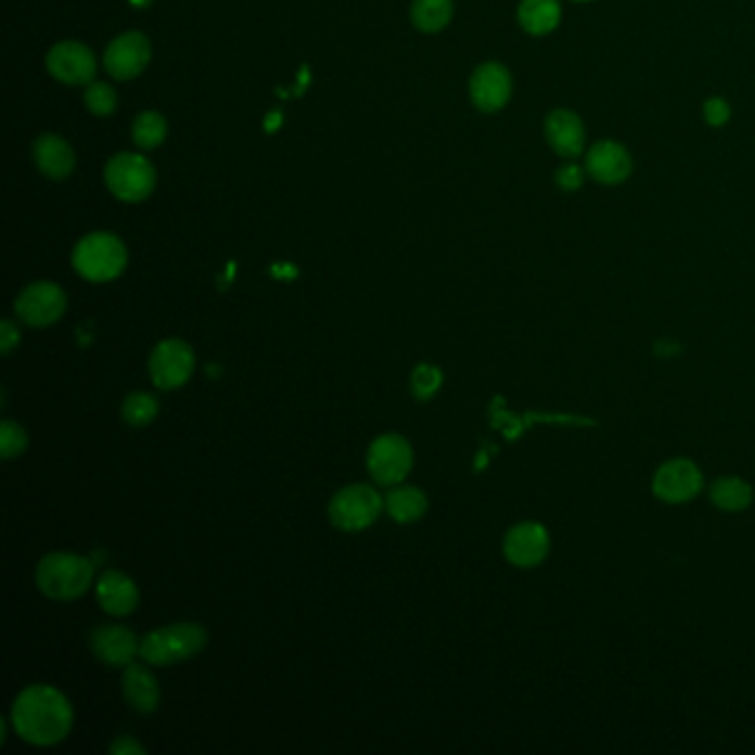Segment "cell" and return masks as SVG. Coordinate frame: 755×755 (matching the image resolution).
<instances>
[{
	"label": "cell",
	"instance_id": "obj_1",
	"mask_svg": "<svg viewBox=\"0 0 755 755\" xmlns=\"http://www.w3.org/2000/svg\"><path fill=\"white\" fill-rule=\"evenodd\" d=\"M12 725L25 742L53 746L69 735L74 727V709L59 689L51 684H31L16 698Z\"/></svg>",
	"mask_w": 755,
	"mask_h": 755
},
{
	"label": "cell",
	"instance_id": "obj_2",
	"mask_svg": "<svg viewBox=\"0 0 755 755\" xmlns=\"http://www.w3.org/2000/svg\"><path fill=\"white\" fill-rule=\"evenodd\" d=\"M93 580V565L89 559L53 552L47 554L36 567V585L51 601H76L87 594Z\"/></svg>",
	"mask_w": 755,
	"mask_h": 755
},
{
	"label": "cell",
	"instance_id": "obj_3",
	"mask_svg": "<svg viewBox=\"0 0 755 755\" xmlns=\"http://www.w3.org/2000/svg\"><path fill=\"white\" fill-rule=\"evenodd\" d=\"M204 647V627L195 623H178L149 631L140 640V656L149 665H174L197 656Z\"/></svg>",
	"mask_w": 755,
	"mask_h": 755
},
{
	"label": "cell",
	"instance_id": "obj_4",
	"mask_svg": "<svg viewBox=\"0 0 755 755\" xmlns=\"http://www.w3.org/2000/svg\"><path fill=\"white\" fill-rule=\"evenodd\" d=\"M76 271L89 282H112L127 266V248L112 233H91L74 251Z\"/></svg>",
	"mask_w": 755,
	"mask_h": 755
},
{
	"label": "cell",
	"instance_id": "obj_5",
	"mask_svg": "<svg viewBox=\"0 0 755 755\" xmlns=\"http://www.w3.org/2000/svg\"><path fill=\"white\" fill-rule=\"evenodd\" d=\"M104 182L118 200L140 202L155 187V169L138 153H118L104 169Z\"/></svg>",
	"mask_w": 755,
	"mask_h": 755
},
{
	"label": "cell",
	"instance_id": "obj_6",
	"mask_svg": "<svg viewBox=\"0 0 755 755\" xmlns=\"http://www.w3.org/2000/svg\"><path fill=\"white\" fill-rule=\"evenodd\" d=\"M386 501L370 485H348L340 490L329 508L331 521L344 532H361L380 519Z\"/></svg>",
	"mask_w": 755,
	"mask_h": 755
},
{
	"label": "cell",
	"instance_id": "obj_7",
	"mask_svg": "<svg viewBox=\"0 0 755 755\" xmlns=\"http://www.w3.org/2000/svg\"><path fill=\"white\" fill-rule=\"evenodd\" d=\"M195 370L193 348L182 340H165L155 346L149 372L151 380L159 391H176L182 388Z\"/></svg>",
	"mask_w": 755,
	"mask_h": 755
},
{
	"label": "cell",
	"instance_id": "obj_8",
	"mask_svg": "<svg viewBox=\"0 0 755 755\" xmlns=\"http://www.w3.org/2000/svg\"><path fill=\"white\" fill-rule=\"evenodd\" d=\"M412 446L401 435H382L368 450V472L380 485H397L412 470Z\"/></svg>",
	"mask_w": 755,
	"mask_h": 755
},
{
	"label": "cell",
	"instance_id": "obj_9",
	"mask_svg": "<svg viewBox=\"0 0 755 755\" xmlns=\"http://www.w3.org/2000/svg\"><path fill=\"white\" fill-rule=\"evenodd\" d=\"M67 308V297L61 286L51 282H36L27 286L16 299V315L34 329L56 323Z\"/></svg>",
	"mask_w": 755,
	"mask_h": 755
},
{
	"label": "cell",
	"instance_id": "obj_10",
	"mask_svg": "<svg viewBox=\"0 0 755 755\" xmlns=\"http://www.w3.org/2000/svg\"><path fill=\"white\" fill-rule=\"evenodd\" d=\"M700 490H703V474L687 459L667 461L654 476V495L665 503L691 501Z\"/></svg>",
	"mask_w": 755,
	"mask_h": 755
},
{
	"label": "cell",
	"instance_id": "obj_11",
	"mask_svg": "<svg viewBox=\"0 0 755 755\" xmlns=\"http://www.w3.org/2000/svg\"><path fill=\"white\" fill-rule=\"evenodd\" d=\"M503 552L506 559L516 567H536L546 561L550 552V534L538 523H519L506 534Z\"/></svg>",
	"mask_w": 755,
	"mask_h": 755
},
{
	"label": "cell",
	"instance_id": "obj_12",
	"mask_svg": "<svg viewBox=\"0 0 755 755\" xmlns=\"http://www.w3.org/2000/svg\"><path fill=\"white\" fill-rule=\"evenodd\" d=\"M49 74L67 85H89L95 76V59L80 42H59L47 56Z\"/></svg>",
	"mask_w": 755,
	"mask_h": 755
},
{
	"label": "cell",
	"instance_id": "obj_13",
	"mask_svg": "<svg viewBox=\"0 0 755 755\" xmlns=\"http://www.w3.org/2000/svg\"><path fill=\"white\" fill-rule=\"evenodd\" d=\"M151 59L149 40L138 34L129 31L118 36L104 51V67L118 80H131L142 74Z\"/></svg>",
	"mask_w": 755,
	"mask_h": 755
},
{
	"label": "cell",
	"instance_id": "obj_14",
	"mask_svg": "<svg viewBox=\"0 0 755 755\" xmlns=\"http://www.w3.org/2000/svg\"><path fill=\"white\" fill-rule=\"evenodd\" d=\"M512 78L510 72L499 63L481 65L470 80V95L481 112H499L510 100Z\"/></svg>",
	"mask_w": 755,
	"mask_h": 755
},
{
	"label": "cell",
	"instance_id": "obj_15",
	"mask_svg": "<svg viewBox=\"0 0 755 755\" xmlns=\"http://www.w3.org/2000/svg\"><path fill=\"white\" fill-rule=\"evenodd\" d=\"M93 654L112 667H127L140 656V640L136 634L120 625H104L91 634Z\"/></svg>",
	"mask_w": 755,
	"mask_h": 755
},
{
	"label": "cell",
	"instance_id": "obj_16",
	"mask_svg": "<svg viewBox=\"0 0 755 755\" xmlns=\"http://www.w3.org/2000/svg\"><path fill=\"white\" fill-rule=\"evenodd\" d=\"M585 167L601 184H620L631 174V157L623 144L603 140L589 149Z\"/></svg>",
	"mask_w": 755,
	"mask_h": 755
},
{
	"label": "cell",
	"instance_id": "obj_17",
	"mask_svg": "<svg viewBox=\"0 0 755 755\" xmlns=\"http://www.w3.org/2000/svg\"><path fill=\"white\" fill-rule=\"evenodd\" d=\"M95 594H98L100 607L112 616H129L140 601L136 583L127 574L116 570L102 572L95 585Z\"/></svg>",
	"mask_w": 755,
	"mask_h": 755
},
{
	"label": "cell",
	"instance_id": "obj_18",
	"mask_svg": "<svg viewBox=\"0 0 755 755\" xmlns=\"http://www.w3.org/2000/svg\"><path fill=\"white\" fill-rule=\"evenodd\" d=\"M34 159L38 169L51 178V180H63L74 171L76 157L72 146L67 144V140H63L61 136H40L34 142Z\"/></svg>",
	"mask_w": 755,
	"mask_h": 755
},
{
	"label": "cell",
	"instance_id": "obj_19",
	"mask_svg": "<svg viewBox=\"0 0 755 755\" xmlns=\"http://www.w3.org/2000/svg\"><path fill=\"white\" fill-rule=\"evenodd\" d=\"M546 136L552 149L563 157H576L585 146V127L580 118L567 110H556L548 116Z\"/></svg>",
	"mask_w": 755,
	"mask_h": 755
},
{
	"label": "cell",
	"instance_id": "obj_20",
	"mask_svg": "<svg viewBox=\"0 0 755 755\" xmlns=\"http://www.w3.org/2000/svg\"><path fill=\"white\" fill-rule=\"evenodd\" d=\"M123 693L127 698V703L138 714H151L159 705V687L155 676L138 663L127 665L123 676Z\"/></svg>",
	"mask_w": 755,
	"mask_h": 755
},
{
	"label": "cell",
	"instance_id": "obj_21",
	"mask_svg": "<svg viewBox=\"0 0 755 755\" xmlns=\"http://www.w3.org/2000/svg\"><path fill=\"white\" fill-rule=\"evenodd\" d=\"M519 21L523 29L534 36L550 34L561 21L559 0H523L519 8Z\"/></svg>",
	"mask_w": 755,
	"mask_h": 755
},
{
	"label": "cell",
	"instance_id": "obj_22",
	"mask_svg": "<svg viewBox=\"0 0 755 755\" xmlns=\"http://www.w3.org/2000/svg\"><path fill=\"white\" fill-rule=\"evenodd\" d=\"M386 510L397 523H414L425 514L427 499L419 488H412V485H399V488L388 490Z\"/></svg>",
	"mask_w": 755,
	"mask_h": 755
},
{
	"label": "cell",
	"instance_id": "obj_23",
	"mask_svg": "<svg viewBox=\"0 0 755 755\" xmlns=\"http://www.w3.org/2000/svg\"><path fill=\"white\" fill-rule=\"evenodd\" d=\"M712 501L725 512H742L751 506L753 490L742 478L727 476L712 485Z\"/></svg>",
	"mask_w": 755,
	"mask_h": 755
},
{
	"label": "cell",
	"instance_id": "obj_24",
	"mask_svg": "<svg viewBox=\"0 0 755 755\" xmlns=\"http://www.w3.org/2000/svg\"><path fill=\"white\" fill-rule=\"evenodd\" d=\"M452 18V0H414L412 23L427 34L442 31Z\"/></svg>",
	"mask_w": 755,
	"mask_h": 755
},
{
	"label": "cell",
	"instance_id": "obj_25",
	"mask_svg": "<svg viewBox=\"0 0 755 755\" xmlns=\"http://www.w3.org/2000/svg\"><path fill=\"white\" fill-rule=\"evenodd\" d=\"M167 138V120L155 112H144L133 123V142L140 149H155Z\"/></svg>",
	"mask_w": 755,
	"mask_h": 755
},
{
	"label": "cell",
	"instance_id": "obj_26",
	"mask_svg": "<svg viewBox=\"0 0 755 755\" xmlns=\"http://www.w3.org/2000/svg\"><path fill=\"white\" fill-rule=\"evenodd\" d=\"M159 412V404L153 395L149 393H133L125 399L123 404V417L129 425H136V427H142V425H149Z\"/></svg>",
	"mask_w": 755,
	"mask_h": 755
},
{
	"label": "cell",
	"instance_id": "obj_27",
	"mask_svg": "<svg viewBox=\"0 0 755 755\" xmlns=\"http://www.w3.org/2000/svg\"><path fill=\"white\" fill-rule=\"evenodd\" d=\"M444 384V374L437 366H430V363H419L410 376V388H412V395L419 399V401H427L430 397H433Z\"/></svg>",
	"mask_w": 755,
	"mask_h": 755
},
{
	"label": "cell",
	"instance_id": "obj_28",
	"mask_svg": "<svg viewBox=\"0 0 755 755\" xmlns=\"http://www.w3.org/2000/svg\"><path fill=\"white\" fill-rule=\"evenodd\" d=\"M85 102L87 110L95 116H110L116 112L118 95L116 91L106 82H91L85 91Z\"/></svg>",
	"mask_w": 755,
	"mask_h": 755
},
{
	"label": "cell",
	"instance_id": "obj_29",
	"mask_svg": "<svg viewBox=\"0 0 755 755\" xmlns=\"http://www.w3.org/2000/svg\"><path fill=\"white\" fill-rule=\"evenodd\" d=\"M27 444H29L27 433L16 421L5 419L3 423H0V455H3V459L21 457Z\"/></svg>",
	"mask_w": 755,
	"mask_h": 755
},
{
	"label": "cell",
	"instance_id": "obj_30",
	"mask_svg": "<svg viewBox=\"0 0 755 755\" xmlns=\"http://www.w3.org/2000/svg\"><path fill=\"white\" fill-rule=\"evenodd\" d=\"M731 116L729 104L722 98H712L705 102V118L714 127H722Z\"/></svg>",
	"mask_w": 755,
	"mask_h": 755
},
{
	"label": "cell",
	"instance_id": "obj_31",
	"mask_svg": "<svg viewBox=\"0 0 755 755\" xmlns=\"http://www.w3.org/2000/svg\"><path fill=\"white\" fill-rule=\"evenodd\" d=\"M556 182H559L561 189L574 191V189H578L583 184V169L576 167V165H565V167L559 169Z\"/></svg>",
	"mask_w": 755,
	"mask_h": 755
},
{
	"label": "cell",
	"instance_id": "obj_32",
	"mask_svg": "<svg viewBox=\"0 0 755 755\" xmlns=\"http://www.w3.org/2000/svg\"><path fill=\"white\" fill-rule=\"evenodd\" d=\"M18 342H21L18 329L10 319H5L3 323H0V350H3V355H10L18 346Z\"/></svg>",
	"mask_w": 755,
	"mask_h": 755
},
{
	"label": "cell",
	"instance_id": "obj_33",
	"mask_svg": "<svg viewBox=\"0 0 755 755\" xmlns=\"http://www.w3.org/2000/svg\"><path fill=\"white\" fill-rule=\"evenodd\" d=\"M110 751H112L114 755H129V753L138 755V753H144L146 748H144L140 742H136L133 738H118V740L112 744Z\"/></svg>",
	"mask_w": 755,
	"mask_h": 755
},
{
	"label": "cell",
	"instance_id": "obj_34",
	"mask_svg": "<svg viewBox=\"0 0 755 755\" xmlns=\"http://www.w3.org/2000/svg\"><path fill=\"white\" fill-rule=\"evenodd\" d=\"M280 123H282V116H280V114H273V116H268V118H266V127L271 129V131H273V129H278V125H280Z\"/></svg>",
	"mask_w": 755,
	"mask_h": 755
},
{
	"label": "cell",
	"instance_id": "obj_35",
	"mask_svg": "<svg viewBox=\"0 0 755 755\" xmlns=\"http://www.w3.org/2000/svg\"><path fill=\"white\" fill-rule=\"evenodd\" d=\"M149 0H133V5H146Z\"/></svg>",
	"mask_w": 755,
	"mask_h": 755
}]
</instances>
